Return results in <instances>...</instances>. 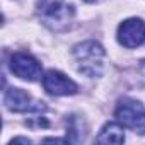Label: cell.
<instances>
[{"instance_id": "10", "label": "cell", "mask_w": 145, "mask_h": 145, "mask_svg": "<svg viewBox=\"0 0 145 145\" xmlns=\"http://www.w3.org/2000/svg\"><path fill=\"white\" fill-rule=\"evenodd\" d=\"M84 2H96V0H84Z\"/></svg>"}, {"instance_id": "3", "label": "cell", "mask_w": 145, "mask_h": 145, "mask_svg": "<svg viewBox=\"0 0 145 145\" xmlns=\"http://www.w3.org/2000/svg\"><path fill=\"white\" fill-rule=\"evenodd\" d=\"M114 118L133 133L145 135V106L131 97H121L114 109Z\"/></svg>"}, {"instance_id": "1", "label": "cell", "mask_w": 145, "mask_h": 145, "mask_svg": "<svg viewBox=\"0 0 145 145\" xmlns=\"http://www.w3.org/2000/svg\"><path fill=\"white\" fill-rule=\"evenodd\" d=\"M104 55V48L92 39L77 43L72 48V56L77 63V70L89 79H96L103 74Z\"/></svg>"}, {"instance_id": "6", "label": "cell", "mask_w": 145, "mask_h": 145, "mask_svg": "<svg viewBox=\"0 0 145 145\" xmlns=\"http://www.w3.org/2000/svg\"><path fill=\"white\" fill-rule=\"evenodd\" d=\"M118 43L125 48H138L145 43V22L138 17H130L118 26Z\"/></svg>"}, {"instance_id": "2", "label": "cell", "mask_w": 145, "mask_h": 145, "mask_svg": "<svg viewBox=\"0 0 145 145\" xmlns=\"http://www.w3.org/2000/svg\"><path fill=\"white\" fill-rule=\"evenodd\" d=\"M36 12L48 29L63 31L74 21L75 7L67 0H38Z\"/></svg>"}, {"instance_id": "4", "label": "cell", "mask_w": 145, "mask_h": 145, "mask_svg": "<svg viewBox=\"0 0 145 145\" xmlns=\"http://www.w3.org/2000/svg\"><path fill=\"white\" fill-rule=\"evenodd\" d=\"M9 67L16 77L27 80V82H36L43 75L41 63L33 55L24 53V51H16L9 60Z\"/></svg>"}, {"instance_id": "5", "label": "cell", "mask_w": 145, "mask_h": 145, "mask_svg": "<svg viewBox=\"0 0 145 145\" xmlns=\"http://www.w3.org/2000/svg\"><path fill=\"white\" fill-rule=\"evenodd\" d=\"M4 103H5V108L12 113H41L46 109L44 103H38V101H33V97L19 89V87H10L5 91V96H4Z\"/></svg>"}, {"instance_id": "9", "label": "cell", "mask_w": 145, "mask_h": 145, "mask_svg": "<svg viewBox=\"0 0 145 145\" xmlns=\"http://www.w3.org/2000/svg\"><path fill=\"white\" fill-rule=\"evenodd\" d=\"M10 143H12V145H14V143H31V140H29V138H24V137H17V138H12Z\"/></svg>"}, {"instance_id": "7", "label": "cell", "mask_w": 145, "mask_h": 145, "mask_svg": "<svg viewBox=\"0 0 145 145\" xmlns=\"http://www.w3.org/2000/svg\"><path fill=\"white\" fill-rule=\"evenodd\" d=\"M43 87L50 96H74L79 92V86L58 70H48L43 75Z\"/></svg>"}, {"instance_id": "8", "label": "cell", "mask_w": 145, "mask_h": 145, "mask_svg": "<svg viewBox=\"0 0 145 145\" xmlns=\"http://www.w3.org/2000/svg\"><path fill=\"white\" fill-rule=\"evenodd\" d=\"M125 126L121 123H114V121H109L106 123L99 135L96 137V142L97 143H123L125 142Z\"/></svg>"}]
</instances>
